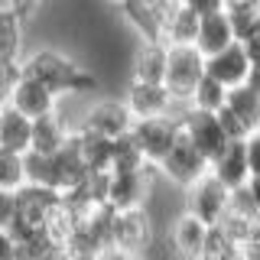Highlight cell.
<instances>
[{
	"label": "cell",
	"instance_id": "6da1fadb",
	"mask_svg": "<svg viewBox=\"0 0 260 260\" xmlns=\"http://www.w3.org/2000/svg\"><path fill=\"white\" fill-rule=\"evenodd\" d=\"M20 72L43 81L46 88H52L59 94V101L62 98H85L101 85V78H98V72L91 65L78 62V55H72L69 49L49 46V43L26 49V55L20 62Z\"/></svg>",
	"mask_w": 260,
	"mask_h": 260
},
{
	"label": "cell",
	"instance_id": "7a4b0ae2",
	"mask_svg": "<svg viewBox=\"0 0 260 260\" xmlns=\"http://www.w3.org/2000/svg\"><path fill=\"white\" fill-rule=\"evenodd\" d=\"M59 192L43 189V185H20L13 192V224L10 234L13 238H26V234L46 231V221L55 208H59Z\"/></svg>",
	"mask_w": 260,
	"mask_h": 260
},
{
	"label": "cell",
	"instance_id": "3957f363",
	"mask_svg": "<svg viewBox=\"0 0 260 260\" xmlns=\"http://www.w3.org/2000/svg\"><path fill=\"white\" fill-rule=\"evenodd\" d=\"M202 78H205V55L195 46L166 49V78H162V85L169 88V94H173L179 108H189V98Z\"/></svg>",
	"mask_w": 260,
	"mask_h": 260
},
{
	"label": "cell",
	"instance_id": "277c9868",
	"mask_svg": "<svg viewBox=\"0 0 260 260\" xmlns=\"http://www.w3.org/2000/svg\"><path fill=\"white\" fill-rule=\"evenodd\" d=\"M78 130H91V134H101V137H124L134 130V114L124 104V98H111V94H101V98H91L85 108L78 111Z\"/></svg>",
	"mask_w": 260,
	"mask_h": 260
},
{
	"label": "cell",
	"instance_id": "5b68a950",
	"mask_svg": "<svg viewBox=\"0 0 260 260\" xmlns=\"http://www.w3.org/2000/svg\"><path fill=\"white\" fill-rule=\"evenodd\" d=\"M130 137L137 140L140 153L146 156L150 166H159L166 159V153L176 146V140L182 137V124L179 114H162V117H146V120H134Z\"/></svg>",
	"mask_w": 260,
	"mask_h": 260
},
{
	"label": "cell",
	"instance_id": "8992f818",
	"mask_svg": "<svg viewBox=\"0 0 260 260\" xmlns=\"http://www.w3.org/2000/svg\"><path fill=\"white\" fill-rule=\"evenodd\" d=\"M208 169H211V162L202 156L199 150L189 143V137H179L176 140V146L166 153V159L156 166V173H159V179H166L173 189H189V185H195L202 176H208Z\"/></svg>",
	"mask_w": 260,
	"mask_h": 260
},
{
	"label": "cell",
	"instance_id": "52a82bcc",
	"mask_svg": "<svg viewBox=\"0 0 260 260\" xmlns=\"http://www.w3.org/2000/svg\"><path fill=\"white\" fill-rule=\"evenodd\" d=\"M159 173L156 169H140V173H111L108 176V192H104V205L114 211H130V208H146L153 195Z\"/></svg>",
	"mask_w": 260,
	"mask_h": 260
},
{
	"label": "cell",
	"instance_id": "ba28073f",
	"mask_svg": "<svg viewBox=\"0 0 260 260\" xmlns=\"http://www.w3.org/2000/svg\"><path fill=\"white\" fill-rule=\"evenodd\" d=\"M153 244V218L146 208L114 211L111 224V247L120 250L124 257H143Z\"/></svg>",
	"mask_w": 260,
	"mask_h": 260
},
{
	"label": "cell",
	"instance_id": "9c48e42d",
	"mask_svg": "<svg viewBox=\"0 0 260 260\" xmlns=\"http://www.w3.org/2000/svg\"><path fill=\"white\" fill-rule=\"evenodd\" d=\"M173 0H120L117 16L124 23V29L134 39H156L162 43V16H166Z\"/></svg>",
	"mask_w": 260,
	"mask_h": 260
},
{
	"label": "cell",
	"instance_id": "30bf717a",
	"mask_svg": "<svg viewBox=\"0 0 260 260\" xmlns=\"http://www.w3.org/2000/svg\"><path fill=\"white\" fill-rule=\"evenodd\" d=\"M179 124H182V134L189 137V143L202 153L208 162L224 150L228 143V134L218 120V114H208V111H192V108H182L179 111Z\"/></svg>",
	"mask_w": 260,
	"mask_h": 260
},
{
	"label": "cell",
	"instance_id": "8fae6325",
	"mask_svg": "<svg viewBox=\"0 0 260 260\" xmlns=\"http://www.w3.org/2000/svg\"><path fill=\"white\" fill-rule=\"evenodd\" d=\"M124 104L130 108L134 120H146V117H162V114H179L182 108L173 101L169 88L162 81H127L124 85Z\"/></svg>",
	"mask_w": 260,
	"mask_h": 260
},
{
	"label": "cell",
	"instance_id": "7c38bea8",
	"mask_svg": "<svg viewBox=\"0 0 260 260\" xmlns=\"http://www.w3.org/2000/svg\"><path fill=\"white\" fill-rule=\"evenodd\" d=\"M228 202H231V189L218 182V179L211 176V169H208V176H202L195 185L185 189V211H192L195 218H202L208 228L224 218Z\"/></svg>",
	"mask_w": 260,
	"mask_h": 260
},
{
	"label": "cell",
	"instance_id": "4fadbf2b",
	"mask_svg": "<svg viewBox=\"0 0 260 260\" xmlns=\"http://www.w3.org/2000/svg\"><path fill=\"white\" fill-rule=\"evenodd\" d=\"M75 130H78V117H75V114H69V111H65V104L59 101V108H55L52 114L32 120V146H29V150L49 153V156H52V153H59L62 146L72 143Z\"/></svg>",
	"mask_w": 260,
	"mask_h": 260
},
{
	"label": "cell",
	"instance_id": "5bb4252c",
	"mask_svg": "<svg viewBox=\"0 0 260 260\" xmlns=\"http://www.w3.org/2000/svg\"><path fill=\"white\" fill-rule=\"evenodd\" d=\"M7 104H10L13 111L26 114L29 120H39V117H46V114H52L59 108V94H55L52 88H46L43 81H36V78H29V75L20 72L16 81H13V88H10V94H7Z\"/></svg>",
	"mask_w": 260,
	"mask_h": 260
},
{
	"label": "cell",
	"instance_id": "9a60e30c",
	"mask_svg": "<svg viewBox=\"0 0 260 260\" xmlns=\"http://www.w3.org/2000/svg\"><path fill=\"white\" fill-rule=\"evenodd\" d=\"M205 238H208V224L202 218H195L192 211H179L169 224V247L179 260H202L205 250Z\"/></svg>",
	"mask_w": 260,
	"mask_h": 260
},
{
	"label": "cell",
	"instance_id": "2e32d148",
	"mask_svg": "<svg viewBox=\"0 0 260 260\" xmlns=\"http://www.w3.org/2000/svg\"><path fill=\"white\" fill-rule=\"evenodd\" d=\"M166 43L134 39L127 59V81H162L166 78Z\"/></svg>",
	"mask_w": 260,
	"mask_h": 260
},
{
	"label": "cell",
	"instance_id": "e0dca14e",
	"mask_svg": "<svg viewBox=\"0 0 260 260\" xmlns=\"http://www.w3.org/2000/svg\"><path fill=\"white\" fill-rule=\"evenodd\" d=\"M247 72H250V55L244 52L241 43H234V46H228V49H221V52H215V55L205 59V75L221 81L228 91L244 85V81H247Z\"/></svg>",
	"mask_w": 260,
	"mask_h": 260
},
{
	"label": "cell",
	"instance_id": "ac0fdd59",
	"mask_svg": "<svg viewBox=\"0 0 260 260\" xmlns=\"http://www.w3.org/2000/svg\"><path fill=\"white\" fill-rule=\"evenodd\" d=\"M211 176L228 189H244L250 182V162H247V146L244 140H231L211 159Z\"/></svg>",
	"mask_w": 260,
	"mask_h": 260
},
{
	"label": "cell",
	"instance_id": "d6986e66",
	"mask_svg": "<svg viewBox=\"0 0 260 260\" xmlns=\"http://www.w3.org/2000/svg\"><path fill=\"white\" fill-rule=\"evenodd\" d=\"M26 26L29 23L23 20L13 7H0V62L16 65L20 69L23 55H26Z\"/></svg>",
	"mask_w": 260,
	"mask_h": 260
},
{
	"label": "cell",
	"instance_id": "ffe728a7",
	"mask_svg": "<svg viewBox=\"0 0 260 260\" xmlns=\"http://www.w3.org/2000/svg\"><path fill=\"white\" fill-rule=\"evenodd\" d=\"M88 176L91 173L85 169L75 143H69V146H62L59 153H52V192H59V195L75 192L88 182Z\"/></svg>",
	"mask_w": 260,
	"mask_h": 260
},
{
	"label": "cell",
	"instance_id": "44dd1931",
	"mask_svg": "<svg viewBox=\"0 0 260 260\" xmlns=\"http://www.w3.org/2000/svg\"><path fill=\"white\" fill-rule=\"evenodd\" d=\"M81 162L91 176H104L111 173V156H114V140L111 137H101V134H91V130H75L72 137Z\"/></svg>",
	"mask_w": 260,
	"mask_h": 260
},
{
	"label": "cell",
	"instance_id": "7402d4cb",
	"mask_svg": "<svg viewBox=\"0 0 260 260\" xmlns=\"http://www.w3.org/2000/svg\"><path fill=\"white\" fill-rule=\"evenodd\" d=\"M238 39H234V29H231V20H228V10L221 13H211V16H202L199 20V36H195V49H199L202 55H215L221 52V49L234 46Z\"/></svg>",
	"mask_w": 260,
	"mask_h": 260
},
{
	"label": "cell",
	"instance_id": "603a6c76",
	"mask_svg": "<svg viewBox=\"0 0 260 260\" xmlns=\"http://www.w3.org/2000/svg\"><path fill=\"white\" fill-rule=\"evenodd\" d=\"M195 36H199V16L189 7H182L179 0H173L166 16H162V43L166 46H195Z\"/></svg>",
	"mask_w": 260,
	"mask_h": 260
},
{
	"label": "cell",
	"instance_id": "cb8c5ba5",
	"mask_svg": "<svg viewBox=\"0 0 260 260\" xmlns=\"http://www.w3.org/2000/svg\"><path fill=\"white\" fill-rule=\"evenodd\" d=\"M0 146L13 153H29L32 146V120L26 114L13 111L10 104L0 108Z\"/></svg>",
	"mask_w": 260,
	"mask_h": 260
},
{
	"label": "cell",
	"instance_id": "d4e9b609",
	"mask_svg": "<svg viewBox=\"0 0 260 260\" xmlns=\"http://www.w3.org/2000/svg\"><path fill=\"white\" fill-rule=\"evenodd\" d=\"M224 108L241 120V127H244V134H247V137L250 134H260V94L254 91V88H247V85L231 88V91H228V104H224Z\"/></svg>",
	"mask_w": 260,
	"mask_h": 260
},
{
	"label": "cell",
	"instance_id": "484cf974",
	"mask_svg": "<svg viewBox=\"0 0 260 260\" xmlns=\"http://www.w3.org/2000/svg\"><path fill=\"white\" fill-rule=\"evenodd\" d=\"M140 169H150V162H146V156L140 153L137 140L130 134L117 137V140H114V156H111V173H140Z\"/></svg>",
	"mask_w": 260,
	"mask_h": 260
},
{
	"label": "cell",
	"instance_id": "4316f807",
	"mask_svg": "<svg viewBox=\"0 0 260 260\" xmlns=\"http://www.w3.org/2000/svg\"><path fill=\"white\" fill-rule=\"evenodd\" d=\"M228 104V88L221 85V81H215L211 75H205L195 85V91L189 98V108L192 111H208V114H218Z\"/></svg>",
	"mask_w": 260,
	"mask_h": 260
},
{
	"label": "cell",
	"instance_id": "83f0119b",
	"mask_svg": "<svg viewBox=\"0 0 260 260\" xmlns=\"http://www.w3.org/2000/svg\"><path fill=\"white\" fill-rule=\"evenodd\" d=\"M23 173H26L29 185H43V189H52V156L49 153H23Z\"/></svg>",
	"mask_w": 260,
	"mask_h": 260
},
{
	"label": "cell",
	"instance_id": "f1b7e54d",
	"mask_svg": "<svg viewBox=\"0 0 260 260\" xmlns=\"http://www.w3.org/2000/svg\"><path fill=\"white\" fill-rule=\"evenodd\" d=\"M20 185H26L23 153H13V150H4V146H0V189L16 192Z\"/></svg>",
	"mask_w": 260,
	"mask_h": 260
},
{
	"label": "cell",
	"instance_id": "f546056e",
	"mask_svg": "<svg viewBox=\"0 0 260 260\" xmlns=\"http://www.w3.org/2000/svg\"><path fill=\"white\" fill-rule=\"evenodd\" d=\"M182 7H189V10L199 16H211V13H221L224 10V0H179Z\"/></svg>",
	"mask_w": 260,
	"mask_h": 260
},
{
	"label": "cell",
	"instance_id": "4dcf8cb0",
	"mask_svg": "<svg viewBox=\"0 0 260 260\" xmlns=\"http://www.w3.org/2000/svg\"><path fill=\"white\" fill-rule=\"evenodd\" d=\"M16 75H20V69H16V65H7V62H0V108L7 104V94H10V88H13Z\"/></svg>",
	"mask_w": 260,
	"mask_h": 260
},
{
	"label": "cell",
	"instance_id": "1f68e13d",
	"mask_svg": "<svg viewBox=\"0 0 260 260\" xmlns=\"http://www.w3.org/2000/svg\"><path fill=\"white\" fill-rule=\"evenodd\" d=\"M244 146H247V162H250V179H260V134H250L247 140H244Z\"/></svg>",
	"mask_w": 260,
	"mask_h": 260
},
{
	"label": "cell",
	"instance_id": "d6a6232c",
	"mask_svg": "<svg viewBox=\"0 0 260 260\" xmlns=\"http://www.w3.org/2000/svg\"><path fill=\"white\" fill-rule=\"evenodd\" d=\"M13 224V192L0 189V231H10Z\"/></svg>",
	"mask_w": 260,
	"mask_h": 260
},
{
	"label": "cell",
	"instance_id": "836d02e7",
	"mask_svg": "<svg viewBox=\"0 0 260 260\" xmlns=\"http://www.w3.org/2000/svg\"><path fill=\"white\" fill-rule=\"evenodd\" d=\"M241 46H244V52L250 55V62H257V59H260V20L254 23V26H250L247 36L241 39Z\"/></svg>",
	"mask_w": 260,
	"mask_h": 260
},
{
	"label": "cell",
	"instance_id": "e575fe53",
	"mask_svg": "<svg viewBox=\"0 0 260 260\" xmlns=\"http://www.w3.org/2000/svg\"><path fill=\"white\" fill-rule=\"evenodd\" d=\"M0 260H16V241L10 231H0Z\"/></svg>",
	"mask_w": 260,
	"mask_h": 260
},
{
	"label": "cell",
	"instance_id": "d590c367",
	"mask_svg": "<svg viewBox=\"0 0 260 260\" xmlns=\"http://www.w3.org/2000/svg\"><path fill=\"white\" fill-rule=\"evenodd\" d=\"M247 250L250 254H260V215L250 221V234H247Z\"/></svg>",
	"mask_w": 260,
	"mask_h": 260
},
{
	"label": "cell",
	"instance_id": "8d00e7d4",
	"mask_svg": "<svg viewBox=\"0 0 260 260\" xmlns=\"http://www.w3.org/2000/svg\"><path fill=\"white\" fill-rule=\"evenodd\" d=\"M247 88H254V91L260 94V59L250 62V72H247V81H244Z\"/></svg>",
	"mask_w": 260,
	"mask_h": 260
},
{
	"label": "cell",
	"instance_id": "74e56055",
	"mask_svg": "<svg viewBox=\"0 0 260 260\" xmlns=\"http://www.w3.org/2000/svg\"><path fill=\"white\" fill-rule=\"evenodd\" d=\"M234 7H250V10H260V0H224V10H234Z\"/></svg>",
	"mask_w": 260,
	"mask_h": 260
},
{
	"label": "cell",
	"instance_id": "f35d334b",
	"mask_svg": "<svg viewBox=\"0 0 260 260\" xmlns=\"http://www.w3.org/2000/svg\"><path fill=\"white\" fill-rule=\"evenodd\" d=\"M247 189H250V195H254V205H257V215H260V179H250Z\"/></svg>",
	"mask_w": 260,
	"mask_h": 260
},
{
	"label": "cell",
	"instance_id": "ab89813d",
	"mask_svg": "<svg viewBox=\"0 0 260 260\" xmlns=\"http://www.w3.org/2000/svg\"><path fill=\"white\" fill-rule=\"evenodd\" d=\"M104 4H120V0H104Z\"/></svg>",
	"mask_w": 260,
	"mask_h": 260
},
{
	"label": "cell",
	"instance_id": "60d3db41",
	"mask_svg": "<svg viewBox=\"0 0 260 260\" xmlns=\"http://www.w3.org/2000/svg\"><path fill=\"white\" fill-rule=\"evenodd\" d=\"M134 260H143V257H134Z\"/></svg>",
	"mask_w": 260,
	"mask_h": 260
},
{
	"label": "cell",
	"instance_id": "b9f144b4",
	"mask_svg": "<svg viewBox=\"0 0 260 260\" xmlns=\"http://www.w3.org/2000/svg\"><path fill=\"white\" fill-rule=\"evenodd\" d=\"M0 7H4V4H0Z\"/></svg>",
	"mask_w": 260,
	"mask_h": 260
}]
</instances>
